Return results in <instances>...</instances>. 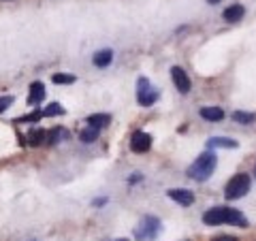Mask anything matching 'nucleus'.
<instances>
[{"label":"nucleus","mask_w":256,"mask_h":241,"mask_svg":"<svg viewBox=\"0 0 256 241\" xmlns=\"http://www.w3.org/2000/svg\"><path fill=\"white\" fill-rule=\"evenodd\" d=\"M207 147L209 149H216V147H224V149H231V147H237V141L233 139H226V137H213L207 141Z\"/></svg>","instance_id":"obj_14"},{"label":"nucleus","mask_w":256,"mask_h":241,"mask_svg":"<svg viewBox=\"0 0 256 241\" xmlns=\"http://www.w3.org/2000/svg\"><path fill=\"white\" fill-rule=\"evenodd\" d=\"M64 139H68L66 128H51L47 132V143H58V141H64Z\"/></svg>","instance_id":"obj_16"},{"label":"nucleus","mask_w":256,"mask_h":241,"mask_svg":"<svg viewBox=\"0 0 256 241\" xmlns=\"http://www.w3.org/2000/svg\"><path fill=\"white\" fill-rule=\"evenodd\" d=\"M111 62H113V49H98L92 56V64L98 68H107Z\"/></svg>","instance_id":"obj_9"},{"label":"nucleus","mask_w":256,"mask_h":241,"mask_svg":"<svg viewBox=\"0 0 256 241\" xmlns=\"http://www.w3.org/2000/svg\"><path fill=\"white\" fill-rule=\"evenodd\" d=\"M233 120L239 122V124H252V122L256 120V113H250V111H235Z\"/></svg>","instance_id":"obj_19"},{"label":"nucleus","mask_w":256,"mask_h":241,"mask_svg":"<svg viewBox=\"0 0 256 241\" xmlns=\"http://www.w3.org/2000/svg\"><path fill=\"white\" fill-rule=\"evenodd\" d=\"M45 141H47V130H43V128H34L26 137V143H30V145H43Z\"/></svg>","instance_id":"obj_13"},{"label":"nucleus","mask_w":256,"mask_h":241,"mask_svg":"<svg viewBox=\"0 0 256 241\" xmlns=\"http://www.w3.org/2000/svg\"><path fill=\"white\" fill-rule=\"evenodd\" d=\"M51 81L53 83H75V75H66V73H56L51 75Z\"/></svg>","instance_id":"obj_20"},{"label":"nucleus","mask_w":256,"mask_h":241,"mask_svg":"<svg viewBox=\"0 0 256 241\" xmlns=\"http://www.w3.org/2000/svg\"><path fill=\"white\" fill-rule=\"evenodd\" d=\"M41 113H43V117H56V115H64L66 111H64V107L60 103H51V105H47Z\"/></svg>","instance_id":"obj_17"},{"label":"nucleus","mask_w":256,"mask_h":241,"mask_svg":"<svg viewBox=\"0 0 256 241\" xmlns=\"http://www.w3.org/2000/svg\"><path fill=\"white\" fill-rule=\"evenodd\" d=\"M218 167V156L216 152H203L201 156H196V160L188 167V177L194 181H207L211 177V173Z\"/></svg>","instance_id":"obj_2"},{"label":"nucleus","mask_w":256,"mask_h":241,"mask_svg":"<svg viewBox=\"0 0 256 241\" xmlns=\"http://www.w3.org/2000/svg\"><path fill=\"white\" fill-rule=\"evenodd\" d=\"M160 228H162V224H160L156 216H145L139 222V226L135 228V239L137 241H152L158 237Z\"/></svg>","instance_id":"obj_4"},{"label":"nucleus","mask_w":256,"mask_h":241,"mask_svg":"<svg viewBox=\"0 0 256 241\" xmlns=\"http://www.w3.org/2000/svg\"><path fill=\"white\" fill-rule=\"evenodd\" d=\"M115 241H128V239H115Z\"/></svg>","instance_id":"obj_25"},{"label":"nucleus","mask_w":256,"mask_h":241,"mask_svg":"<svg viewBox=\"0 0 256 241\" xmlns=\"http://www.w3.org/2000/svg\"><path fill=\"white\" fill-rule=\"evenodd\" d=\"M207 2H209V4H216V2H220V0H207Z\"/></svg>","instance_id":"obj_24"},{"label":"nucleus","mask_w":256,"mask_h":241,"mask_svg":"<svg viewBox=\"0 0 256 241\" xmlns=\"http://www.w3.org/2000/svg\"><path fill=\"white\" fill-rule=\"evenodd\" d=\"M203 222L207 226H218V224H235V226H248V220L241 216V211L233 207H211L209 211L203 213Z\"/></svg>","instance_id":"obj_1"},{"label":"nucleus","mask_w":256,"mask_h":241,"mask_svg":"<svg viewBox=\"0 0 256 241\" xmlns=\"http://www.w3.org/2000/svg\"><path fill=\"white\" fill-rule=\"evenodd\" d=\"M169 199L175 201L179 207H190L192 203H194V194H192V190H186V188H171L167 190Z\"/></svg>","instance_id":"obj_7"},{"label":"nucleus","mask_w":256,"mask_h":241,"mask_svg":"<svg viewBox=\"0 0 256 241\" xmlns=\"http://www.w3.org/2000/svg\"><path fill=\"white\" fill-rule=\"evenodd\" d=\"M254 173H256V169H254Z\"/></svg>","instance_id":"obj_26"},{"label":"nucleus","mask_w":256,"mask_h":241,"mask_svg":"<svg viewBox=\"0 0 256 241\" xmlns=\"http://www.w3.org/2000/svg\"><path fill=\"white\" fill-rule=\"evenodd\" d=\"M211 241H237V237H233V235H220V237H216Z\"/></svg>","instance_id":"obj_23"},{"label":"nucleus","mask_w":256,"mask_h":241,"mask_svg":"<svg viewBox=\"0 0 256 241\" xmlns=\"http://www.w3.org/2000/svg\"><path fill=\"white\" fill-rule=\"evenodd\" d=\"M137 100L143 107H152L158 100V90L152 88L147 77H139L137 79Z\"/></svg>","instance_id":"obj_5"},{"label":"nucleus","mask_w":256,"mask_h":241,"mask_svg":"<svg viewBox=\"0 0 256 241\" xmlns=\"http://www.w3.org/2000/svg\"><path fill=\"white\" fill-rule=\"evenodd\" d=\"M79 139H81L83 143H94L96 139H98V128H94V126L83 128V130L79 132Z\"/></svg>","instance_id":"obj_18"},{"label":"nucleus","mask_w":256,"mask_h":241,"mask_svg":"<svg viewBox=\"0 0 256 241\" xmlns=\"http://www.w3.org/2000/svg\"><path fill=\"white\" fill-rule=\"evenodd\" d=\"M243 15H245V9L241 4H231L228 9H224L222 17L226 21H239V19H243Z\"/></svg>","instance_id":"obj_12"},{"label":"nucleus","mask_w":256,"mask_h":241,"mask_svg":"<svg viewBox=\"0 0 256 241\" xmlns=\"http://www.w3.org/2000/svg\"><path fill=\"white\" fill-rule=\"evenodd\" d=\"M199 113H201L203 120H207V122H220L224 117V111L220 107H203Z\"/></svg>","instance_id":"obj_11"},{"label":"nucleus","mask_w":256,"mask_h":241,"mask_svg":"<svg viewBox=\"0 0 256 241\" xmlns=\"http://www.w3.org/2000/svg\"><path fill=\"white\" fill-rule=\"evenodd\" d=\"M171 79H173L175 88H177L181 94H188L190 92V77L186 75V71L181 66H173V68H171Z\"/></svg>","instance_id":"obj_8"},{"label":"nucleus","mask_w":256,"mask_h":241,"mask_svg":"<svg viewBox=\"0 0 256 241\" xmlns=\"http://www.w3.org/2000/svg\"><path fill=\"white\" fill-rule=\"evenodd\" d=\"M149 147H152V137H149L147 132H143V130L132 132V137H130V149L132 152L135 154H145Z\"/></svg>","instance_id":"obj_6"},{"label":"nucleus","mask_w":256,"mask_h":241,"mask_svg":"<svg viewBox=\"0 0 256 241\" xmlns=\"http://www.w3.org/2000/svg\"><path fill=\"white\" fill-rule=\"evenodd\" d=\"M13 103H15L13 96H2V98H0V113H2L4 109H9V107L13 105Z\"/></svg>","instance_id":"obj_22"},{"label":"nucleus","mask_w":256,"mask_h":241,"mask_svg":"<svg viewBox=\"0 0 256 241\" xmlns=\"http://www.w3.org/2000/svg\"><path fill=\"white\" fill-rule=\"evenodd\" d=\"M250 186H252V181H250V175L248 173H237L235 177L228 179L226 190H224V196H226L228 201H237V199H241V196L248 194Z\"/></svg>","instance_id":"obj_3"},{"label":"nucleus","mask_w":256,"mask_h":241,"mask_svg":"<svg viewBox=\"0 0 256 241\" xmlns=\"http://www.w3.org/2000/svg\"><path fill=\"white\" fill-rule=\"evenodd\" d=\"M43 117V113H41V109H34L32 113H28V115H21V117H17V124H26V122H36V120H41Z\"/></svg>","instance_id":"obj_21"},{"label":"nucleus","mask_w":256,"mask_h":241,"mask_svg":"<svg viewBox=\"0 0 256 241\" xmlns=\"http://www.w3.org/2000/svg\"><path fill=\"white\" fill-rule=\"evenodd\" d=\"M111 122V115L109 113H94V115H90L88 117V126H94V128H103V126H107Z\"/></svg>","instance_id":"obj_15"},{"label":"nucleus","mask_w":256,"mask_h":241,"mask_svg":"<svg viewBox=\"0 0 256 241\" xmlns=\"http://www.w3.org/2000/svg\"><path fill=\"white\" fill-rule=\"evenodd\" d=\"M45 98V85L41 81H34L30 85V94H28V105H39Z\"/></svg>","instance_id":"obj_10"}]
</instances>
